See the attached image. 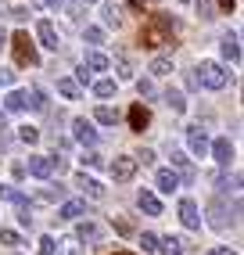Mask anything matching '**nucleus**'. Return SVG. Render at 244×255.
Returning a JSON list of instances; mask_svg holds the SVG:
<instances>
[{"label": "nucleus", "instance_id": "1", "mask_svg": "<svg viewBox=\"0 0 244 255\" xmlns=\"http://www.w3.org/2000/svg\"><path fill=\"white\" fill-rule=\"evenodd\" d=\"M172 32H176V18L172 14H165V11H154L151 18L144 22V29H140V43L144 47H165V43H172Z\"/></svg>", "mask_w": 244, "mask_h": 255}, {"label": "nucleus", "instance_id": "2", "mask_svg": "<svg viewBox=\"0 0 244 255\" xmlns=\"http://www.w3.org/2000/svg\"><path fill=\"white\" fill-rule=\"evenodd\" d=\"M194 79H198V87L205 83L208 90H223L226 83H230V72H226L219 61H201V65H198V76H194Z\"/></svg>", "mask_w": 244, "mask_h": 255}, {"label": "nucleus", "instance_id": "3", "mask_svg": "<svg viewBox=\"0 0 244 255\" xmlns=\"http://www.w3.org/2000/svg\"><path fill=\"white\" fill-rule=\"evenodd\" d=\"M11 47H14V61L18 65H40V54H36V47H32L29 32H14Z\"/></svg>", "mask_w": 244, "mask_h": 255}, {"label": "nucleus", "instance_id": "4", "mask_svg": "<svg viewBox=\"0 0 244 255\" xmlns=\"http://www.w3.org/2000/svg\"><path fill=\"white\" fill-rule=\"evenodd\" d=\"M136 176V162H133V155H119L115 162H112V180L115 183H129Z\"/></svg>", "mask_w": 244, "mask_h": 255}, {"label": "nucleus", "instance_id": "5", "mask_svg": "<svg viewBox=\"0 0 244 255\" xmlns=\"http://www.w3.org/2000/svg\"><path fill=\"white\" fill-rule=\"evenodd\" d=\"M29 173L36 176V180H50V176H54V158H47V155H32V158H29Z\"/></svg>", "mask_w": 244, "mask_h": 255}, {"label": "nucleus", "instance_id": "6", "mask_svg": "<svg viewBox=\"0 0 244 255\" xmlns=\"http://www.w3.org/2000/svg\"><path fill=\"white\" fill-rule=\"evenodd\" d=\"M180 219H183L187 230H198V227H201V216H198L194 198H183V201H180Z\"/></svg>", "mask_w": 244, "mask_h": 255}, {"label": "nucleus", "instance_id": "7", "mask_svg": "<svg viewBox=\"0 0 244 255\" xmlns=\"http://www.w3.org/2000/svg\"><path fill=\"white\" fill-rule=\"evenodd\" d=\"M187 144H190V151H194L198 158L208 155V137L201 133V126H187Z\"/></svg>", "mask_w": 244, "mask_h": 255}, {"label": "nucleus", "instance_id": "8", "mask_svg": "<svg viewBox=\"0 0 244 255\" xmlns=\"http://www.w3.org/2000/svg\"><path fill=\"white\" fill-rule=\"evenodd\" d=\"M36 36H40V43L43 47H50V50H58V29H54V22H47V18H40L36 22Z\"/></svg>", "mask_w": 244, "mask_h": 255}, {"label": "nucleus", "instance_id": "9", "mask_svg": "<svg viewBox=\"0 0 244 255\" xmlns=\"http://www.w3.org/2000/svg\"><path fill=\"white\" fill-rule=\"evenodd\" d=\"M208 151H212V158H216L219 165H230V158H234V144H230V137H219L216 144H208Z\"/></svg>", "mask_w": 244, "mask_h": 255}, {"label": "nucleus", "instance_id": "10", "mask_svg": "<svg viewBox=\"0 0 244 255\" xmlns=\"http://www.w3.org/2000/svg\"><path fill=\"white\" fill-rule=\"evenodd\" d=\"M169 158H172V165H176V169H180V173H176V176H183V180H194V165H190V158L183 155V151H180V147H172V151H169Z\"/></svg>", "mask_w": 244, "mask_h": 255}, {"label": "nucleus", "instance_id": "11", "mask_svg": "<svg viewBox=\"0 0 244 255\" xmlns=\"http://www.w3.org/2000/svg\"><path fill=\"white\" fill-rule=\"evenodd\" d=\"M72 133H76L79 144H97V129L86 123V119H76V123H72Z\"/></svg>", "mask_w": 244, "mask_h": 255}, {"label": "nucleus", "instance_id": "12", "mask_svg": "<svg viewBox=\"0 0 244 255\" xmlns=\"http://www.w3.org/2000/svg\"><path fill=\"white\" fill-rule=\"evenodd\" d=\"M147 123H151V112H147L144 105H133V108H129V129L144 133V129H147Z\"/></svg>", "mask_w": 244, "mask_h": 255}, {"label": "nucleus", "instance_id": "13", "mask_svg": "<svg viewBox=\"0 0 244 255\" xmlns=\"http://www.w3.org/2000/svg\"><path fill=\"white\" fill-rule=\"evenodd\" d=\"M0 198L11 201V205H18V212H22V209H29V198L18 191V187H11V183H0Z\"/></svg>", "mask_w": 244, "mask_h": 255}, {"label": "nucleus", "instance_id": "14", "mask_svg": "<svg viewBox=\"0 0 244 255\" xmlns=\"http://www.w3.org/2000/svg\"><path fill=\"white\" fill-rule=\"evenodd\" d=\"M154 187H158V191H165V194H172L180 187V176L172 173V169H158V176H154Z\"/></svg>", "mask_w": 244, "mask_h": 255}, {"label": "nucleus", "instance_id": "15", "mask_svg": "<svg viewBox=\"0 0 244 255\" xmlns=\"http://www.w3.org/2000/svg\"><path fill=\"white\" fill-rule=\"evenodd\" d=\"M136 205H140L147 216H162V201H158V194H151V191H140V194H136Z\"/></svg>", "mask_w": 244, "mask_h": 255}, {"label": "nucleus", "instance_id": "16", "mask_svg": "<svg viewBox=\"0 0 244 255\" xmlns=\"http://www.w3.org/2000/svg\"><path fill=\"white\" fill-rule=\"evenodd\" d=\"M108 54H101V50H86V58H83V69H90V72H104L108 69Z\"/></svg>", "mask_w": 244, "mask_h": 255}, {"label": "nucleus", "instance_id": "17", "mask_svg": "<svg viewBox=\"0 0 244 255\" xmlns=\"http://www.w3.org/2000/svg\"><path fill=\"white\" fill-rule=\"evenodd\" d=\"M58 94H61L65 101H79V97H83V87H79L76 79H68V76H61V79H58Z\"/></svg>", "mask_w": 244, "mask_h": 255}, {"label": "nucleus", "instance_id": "18", "mask_svg": "<svg viewBox=\"0 0 244 255\" xmlns=\"http://www.w3.org/2000/svg\"><path fill=\"white\" fill-rule=\"evenodd\" d=\"M76 187H79L83 194H90V198H104V187H101L94 176H86V173H79V176H76Z\"/></svg>", "mask_w": 244, "mask_h": 255}, {"label": "nucleus", "instance_id": "19", "mask_svg": "<svg viewBox=\"0 0 244 255\" xmlns=\"http://www.w3.org/2000/svg\"><path fill=\"white\" fill-rule=\"evenodd\" d=\"M219 47H223V58H226V61H234V65L241 61V43H237V36H234V32H226Z\"/></svg>", "mask_w": 244, "mask_h": 255}, {"label": "nucleus", "instance_id": "20", "mask_svg": "<svg viewBox=\"0 0 244 255\" xmlns=\"http://www.w3.org/2000/svg\"><path fill=\"white\" fill-rule=\"evenodd\" d=\"M29 105V90H11L7 97H4V108L7 112H22Z\"/></svg>", "mask_w": 244, "mask_h": 255}, {"label": "nucleus", "instance_id": "21", "mask_svg": "<svg viewBox=\"0 0 244 255\" xmlns=\"http://www.w3.org/2000/svg\"><path fill=\"white\" fill-rule=\"evenodd\" d=\"M83 216H90L86 201H61V219H83Z\"/></svg>", "mask_w": 244, "mask_h": 255}, {"label": "nucleus", "instance_id": "22", "mask_svg": "<svg viewBox=\"0 0 244 255\" xmlns=\"http://www.w3.org/2000/svg\"><path fill=\"white\" fill-rule=\"evenodd\" d=\"M101 237H104V230L97 223H79L76 227V241H101Z\"/></svg>", "mask_w": 244, "mask_h": 255}, {"label": "nucleus", "instance_id": "23", "mask_svg": "<svg viewBox=\"0 0 244 255\" xmlns=\"http://www.w3.org/2000/svg\"><path fill=\"white\" fill-rule=\"evenodd\" d=\"M158 248H162V255H183V241L180 237H158Z\"/></svg>", "mask_w": 244, "mask_h": 255}, {"label": "nucleus", "instance_id": "24", "mask_svg": "<svg viewBox=\"0 0 244 255\" xmlns=\"http://www.w3.org/2000/svg\"><path fill=\"white\" fill-rule=\"evenodd\" d=\"M162 97H165V105L176 112V115H180V112H187V101H183V94H180V90H165Z\"/></svg>", "mask_w": 244, "mask_h": 255}, {"label": "nucleus", "instance_id": "25", "mask_svg": "<svg viewBox=\"0 0 244 255\" xmlns=\"http://www.w3.org/2000/svg\"><path fill=\"white\" fill-rule=\"evenodd\" d=\"M101 14H104V25H115V29L122 25V11H119L115 4H104V11H101Z\"/></svg>", "mask_w": 244, "mask_h": 255}, {"label": "nucleus", "instance_id": "26", "mask_svg": "<svg viewBox=\"0 0 244 255\" xmlns=\"http://www.w3.org/2000/svg\"><path fill=\"white\" fill-rule=\"evenodd\" d=\"M94 119H97L101 126H115V123H119V112H115V108H97Z\"/></svg>", "mask_w": 244, "mask_h": 255}, {"label": "nucleus", "instance_id": "27", "mask_svg": "<svg viewBox=\"0 0 244 255\" xmlns=\"http://www.w3.org/2000/svg\"><path fill=\"white\" fill-rule=\"evenodd\" d=\"M194 7H198V18H205V22H212V18H216L212 0H194Z\"/></svg>", "mask_w": 244, "mask_h": 255}, {"label": "nucleus", "instance_id": "28", "mask_svg": "<svg viewBox=\"0 0 244 255\" xmlns=\"http://www.w3.org/2000/svg\"><path fill=\"white\" fill-rule=\"evenodd\" d=\"M172 72V61L169 58H154L151 61V76H169Z\"/></svg>", "mask_w": 244, "mask_h": 255}, {"label": "nucleus", "instance_id": "29", "mask_svg": "<svg viewBox=\"0 0 244 255\" xmlns=\"http://www.w3.org/2000/svg\"><path fill=\"white\" fill-rule=\"evenodd\" d=\"M94 94H97V97H112V94H115V79H97V83H94Z\"/></svg>", "mask_w": 244, "mask_h": 255}, {"label": "nucleus", "instance_id": "30", "mask_svg": "<svg viewBox=\"0 0 244 255\" xmlns=\"http://www.w3.org/2000/svg\"><path fill=\"white\" fill-rule=\"evenodd\" d=\"M29 97H32V101H29V105H32V108H36V112H47V94H43L40 87H32V90H29Z\"/></svg>", "mask_w": 244, "mask_h": 255}, {"label": "nucleus", "instance_id": "31", "mask_svg": "<svg viewBox=\"0 0 244 255\" xmlns=\"http://www.w3.org/2000/svg\"><path fill=\"white\" fill-rule=\"evenodd\" d=\"M212 227H226V212H223V201H212Z\"/></svg>", "mask_w": 244, "mask_h": 255}, {"label": "nucleus", "instance_id": "32", "mask_svg": "<svg viewBox=\"0 0 244 255\" xmlns=\"http://www.w3.org/2000/svg\"><path fill=\"white\" fill-rule=\"evenodd\" d=\"M58 255H83V248H79V241L72 237V241H61L58 245Z\"/></svg>", "mask_w": 244, "mask_h": 255}, {"label": "nucleus", "instance_id": "33", "mask_svg": "<svg viewBox=\"0 0 244 255\" xmlns=\"http://www.w3.org/2000/svg\"><path fill=\"white\" fill-rule=\"evenodd\" d=\"M83 36L90 40V43H104V29H101V25H86V32H83Z\"/></svg>", "mask_w": 244, "mask_h": 255}, {"label": "nucleus", "instance_id": "34", "mask_svg": "<svg viewBox=\"0 0 244 255\" xmlns=\"http://www.w3.org/2000/svg\"><path fill=\"white\" fill-rule=\"evenodd\" d=\"M18 137H22L25 144H36V140H40V129H36V126H22V133H18Z\"/></svg>", "mask_w": 244, "mask_h": 255}, {"label": "nucleus", "instance_id": "35", "mask_svg": "<svg viewBox=\"0 0 244 255\" xmlns=\"http://www.w3.org/2000/svg\"><path fill=\"white\" fill-rule=\"evenodd\" d=\"M40 255H58V241H54V237H43V241H40Z\"/></svg>", "mask_w": 244, "mask_h": 255}, {"label": "nucleus", "instance_id": "36", "mask_svg": "<svg viewBox=\"0 0 244 255\" xmlns=\"http://www.w3.org/2000/svg\"><path fill=\"white\" fill-rule=\"evenodd\" d=\"M36 198H40V201H58V198H61V187H58V191H54V187H43Z\"/></svg>", "mask_w": 244, "mask_h": 255}, {"label": "nucleus", "instance_id": "37", "mask_svg": "<svg viewBox=\"0 0 244 255\" xmlns=\"http://www.w3.org/2000/svg\"><path fill=\"white\" fill-rule=\"evenodd\" d=\"M0 241H4V245H11V248H14V245H22V237H18V234H14V230H0Z\"/></svg>", "mask_w": 244, "mask_h": 255}, {"label": "nucleus", "instance_id": "38", "mask_svg": "<svg viewBox=\"0 0 244 255\" xmlns=\"http://www.w3.org/2000/svg\"><path fill=\"white\" fill-rule=\"evenodd\" d=\"M136 87H140V97H154V94H158V90H154V83H151V79H140Z\"/></svg>", "mask_w": 244, "mask_h": 255}, {"label": "nucleus", "instance_id": "39", "mask_svg": "<svg viewBox=\"0 0 244 255\" xmlns=\"http://www.w3.org/2000/svg\"><path fill=\"white\" fill-rule=\"evenodd\" d=\"M140 245H144V252H154V248H158V237H154V234H144Z\"/></svg>", "mask_w": 244, "mask_h": 255}, {"label": "nucleus", "instance_id": "40", "mask_svg": "<svg viewBox=\"0 0 244 255\" xmlns=\"http://www.w3.org/2000/svg\"><path fill=\"white\" fill-rule=\"evenodd\" d=\"M133 162H144V165H151V162H154V151H147V147H144L140 155H133Z\"/></svg>", "mask_w": 244, "mask_h": 255}, {"label": "nucleus", "instance_id": "41", "mask_svg": "<svg viewBox=\"0 0 244 255\" xmlns=\"http://www.w3.org/2000/svg\"><path fill=\"white\" fill-rule=\"evenodd\" d=\"M119 76H122V79H129V76H133V69H129V61H126V58H119Z\"/></svg>", "mask_w": 244, "mask_h": 255}, {"label": "nucleus", "instance_id": "42", "mask_svg": "<svg viewBox=\"0 0 244 255\" xmlns=\"http://www.w3.org/2000/svg\"><path fill=\"white\" fill-rule=\"evenodd\" d=\"M14 83V72L11 69H0V87H11Z\"/></svg>", "mask_w": 244, "mask_h": 255}, {"label": "nucleus", "instance_id": "43", "mask_svg": "<svg viewBox=\"0 0 244 255\" xmlns=\"http://www.w3.org/2000/svg\"><path fill=\"white\" fill-rule=\"evenodd\" d=\"M216 4H219V11H226V14H230V11L237 7V0H216Z\"/></svg>", "mask_w": 244, "mask_h": 255}, {"label": "nucleus", "instance_id": "44", "mask_svg": "<svg viewBox=\"0 0 244 255\" xmlns=\"http://www.w3.org/2000/svg\"><path fill=\"white\" fill-rule=\"evenodd\" d=\"M115 230H119V234H133V223H126V219H119V223H115Z\"/></svg>", "mask_w": 244, "mask_h": 255}, {"label": "nucleus", "instance_id": "45", "mask_svg": "<svg viewBox=\"0 0 244 255\" xmlns=\"http://www.w3.org/2000/svg\"><path fill=\"white\" fill-rule=\"evenodd\" d=\"M208 255H237V252H234V248H212Z\"/></svg>", "mask_w": 244, "mask_h": 255}, {"label": "nucleus", "instance_id": "46", "mask_svg": "<svg viewBox=\"0 0 244 255\" xmlns=\"http://www.w3.org/2000/svg\"><path fill=\"white\" fill-rule=\"evenodd\" d=\"M7 129V119H4V112H0V133H4Z\"/></svg>", "mask_w": 244, "mask_h": 255}, {"label": "nucleus", "instance_id": "47", "mask_svg": "<svg viewBox=\"0 0 244 255\" xmlns=\"http://www.w3.org/2000/svg\"><path fill=\"white\" fill-rule=\"evenodd\" d=\"M0 47H7V32L4 29H0Z\"/></svg>", "mask_w": 244, "mask_h": 255}, {"label": "nucleus", "instance_id": "48", "mask_svg": "<svg viewBox=\"0 0 244 255\" xmlns=\"http://www.w3.org/2000/svg\"><path fill=\"white\" fill-rule=\"evenodd\" d=\"M115 255H133V252H115Z\"/></svg>", "mask_w": 244, "mask_h": 255}, {"label": "nucleus", "instance_id": "49", "mask_svg": "<svg viewBox=\"0 0 244 255\" xmlns=\"http://www.w3.org/2000/svg\"><path fill=\"white\" fill-rule=\"evenodd\" d=\"M47 4H61V0H47Z\"/></svg>", "mask_w": 244, "mask_h": 255}, {"label": "nucleus", "instance_id": "50", "mask_svg": "<svg viewBox=\"0 0 244 255\" xmlns=\"http://www.w3.org/2000/svg\"><path fill=\"white\" fill-rule=\"evenodd\" d=\"M86 4H94V0H86Z\"/></svg>", "mask_w": 244, "mask_h": 255}, {"label": "nucleus", "instance_id": "51", "mask_svg": "<svg viewBox=\"0 0 244 255\" xmlns=\"http://www.w3.org/2000/svg\"><path fill=\"white\" fill-rule=\"evenodd\" d=\"M183 4H187V0H183Z\"/></svg>", "mask_w": 244, "mask_h": 255}]
</instances>
